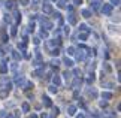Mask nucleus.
I'll list each match as a JSON object with an SVG mask.
<instances>
[{"mask_svg":"<svg viewBox=\"0 0 121 118\" xmlns=\"http://www.w3.org/2000/svg\"><path fill=\"white\" fill-rule=\"evenodd\" d=\"M39 22H40V26L43 27V29H46V30H51V29H52V22H51L48 18H45V17H43V18H40Z\"/></svg>","mask_w":121,"mask_h":118,"instance_id":"1","label":"nucleus"},{"mask_svg":"<svg viewBox=\"0 0 121 118\" xmlns=\"http://www.w3.org/2000/svg\"><path fill=\"white\" fill-rule=\"evenodd\" d=\"M100 11H102L103 15H111V12H112V4H103Z\"/></svg>","mask_w":121,"mask_h":118,"instance_id":"2","label":"nucleus"},{"mask_svg":"<svg viewBox=\"0 0 121 118\" xmlns=\"http://www.w3.org/2000/svg\"><path fill=\"white\" fill-rule=\"evenodd\" d=\"M76 60H79V61H82L84 58H85V49H84V46H82V48L81 49H78L76 51Z\"/></svg>","mask_w":121,"mask_h":118,"instance_id":"3","label":"nucleus"},{"mask_svg":"<svg viewBox=\"0 0 121 118\" xmlns=\"http://www.w3.org/2000/svg\"><path fill=\"white\" fill-rule=\"evenodd\" d=\"M15 84H17L20 88H22V87H24V84H26V79L22 78V76H18V78L15 79Z\"/></svg>","mask_w":121,"mask_h":118,"instance_id":"4","label":"nucleus"},{"mask_svg":"<svg viewBox=\"0 0 121 118\" xmlns=\"http://www.w3.org/2000/svg\"><path fill=\"white\" fill-rule=\"evenodd\" d=\"M67 21H69V24H72V26L76 24V18H75V15H73V12H70V15L67 17Z\"/></svg>","mask_w":121,"mask_h":118,"instance_id":"5","label":"nucleus"},{"mask_svg":"<svg viewBox=\"0 0 121 118\" xmlns=\"http://www.w3.org/2000/svg\"><path fill=\"white\" fill-rule=\"evenodd\" d=\"M67 114H69V115H75V114H76V106L69 105V106H67Z\"/></svg>","mask_w":121,"mask_h":118,"instance_id":"6","label":"nucleus"},{"mask_svg":"<svg viewBox=\"0 0 121 118\" xmlns=\"http://www.w3.org/2000/svg\"><path fill=\"white\" fill-rule=\"evenodd\" d=\"M42 9H43L45 13H51V12H52V6L48 4V3H43V8H42Z\"/></svg>","mask_w":121,"mask_h":118,"instance_id":"7","label":"nucleus"},{"mask_svg":"<svg viewBox=\"0 0 121 118\" xmlns=\"http://www.w3.org/2000/svg\"><path fill=\"white\" fill-rule=\"evenodd\" d=\"M57 6H58L60 9H66V6H67V0H58V2H57Z\"/></svg>","mask_w":121,"mask_h":118,"instance_id":"8","label":"nucleus"},{"mask_svg":"<svg viewBox=\"0 0 121 118\" xmlns=\"http://www.w3.org/2000/svg\"><path fill=\"white\" fill-rule=\"evenodd\" d=\"M102 97H103L105 100H111V99H112V93H109V91H103V93H102Z\"/></svg>","mask_w":121,"mask_h":118,"instance_id":"9","label":"nucleus"},{"mask_svg":"<svg viewBox=\"0 0 121 118\" xmlns=\"http://www.w3.org/2000/svg\"><path fill=\"white\" fill-rule=\"evenodd\" d=\"M81 13H82L84 18H90V17H91V11H90V9H82Z\"/></svg>","mask_w":121,"mask_h":118,"instance_id":"10","label":"nucleus"},{"mask_svg":"<svg viewBox=\"0 0 121 118\" xmlns=\"http://www.w3.org/2000/svg\"><path fill=\"white\" fill-rule=\"evenodd\" d=\"M42 100H43V105H45V106H48V108L52 106V103H51V99H49V97H46V96H45L43 99H42Z\"/></svg>","mask_w":121,"mask_h":118,"instance_id":"11","label":"nucleus"},{"mask_svg":"<svg viewBox=\"0 0 121 118\" xmlns=\"http://www.w3.org/2000/svg\"><path fill=\"white\" fill-rule=\"evenodd\" d=\"M88 96H90V97H93V99H96V97H97V91H96L94 88L88 90Z\"/></svg>","mask_w":121,"mask_h":118,"instance_id":"12","label":"nucleus"},{"mask_svg":"<svg viewBox=\"0 0 121 118\" xmlns=\"http://www.w3.org/2000/svg\"><path fill=\"white\" fill-rule=\"evenodd\" d=\"M63 63H64V64H66V66H67V67H72V66H73V61H72L70 58H67V57H66V58H64V60H63Z\"/></svg>","mask_w":121,"mask_h":118,"instance_id":"13","label":"nucleus"},{"mask_svg":"<svg viewBox=\"0 0 121 118\" xmlns=\"http://www.w3.org/2000/svg\"><path fill=\"white\" fill-rule=\"evenodd\" d=\"M52 82H54L55 87H58L60 84H61V79H60V76H54V78H52Z\"/></svg>","mask_w":121,"mask_h":118,"instance_id":"14","label":"nucleus"},{"mask_svg":"<svg viewBox=\"0 0 121 118\" xmlns=\"http://www.w3.org/2000/svg\"><path fill=\"white\" fill-rule=\"evenodd\" d=\"M99 6H100V2H99V0H93V2H91V8L93 9H99Z\"/></svg>","mask_w":121,"mask_h":118,"instance_id":"15","label":"nucleus"},{"mask_svg":"<svg viewBox=\"0 0 121 118\" xmlns=\"http://www.w3.org/2000/svg\"><path fill=\"white\" fill-rule=\"evenodd\" d=\"M63 76H64V79H66V81H70V78H72V73H70V72H67V70H66V72L63 73Z\"/></svg>","mask_w":121,"mask_h":118,"instance_id":"16","label":"nucleus"},{"mask_svg":"<svg viewBox=\"0 0 121 118\" xmlns=\"http://www.w3.org/2000/svg\"><path fill=\"white\" fill-rule=\"evenodd\" d=\"M66 52H67V55H73L75 54V48H73V46H69V48L66 49Z\"/></svg>","mask_w":121,"mask_h":118,"instance_id":"17","label":"nucleus"},{"mask_svg":"<svg viewBox=\"0 0 121 118\" xmlns=\"http://www.w3.org/2000/svg\"><path fill=\"white\" fill-rule=\"evenodd\" d=\"M6 72H8V66L2 64V66H0V73H6Z\"/></svg>","mask_w":121,"mask_h":118,"instance_id":"18","label":"nucleus"},{"mask_svg":"<svg viewBox=\"0 0 121 118\" xmlns=\"http://www.w3.org/2000/svg\"><path fill=\"white\" fill-rule=\"evenodd\" d=\"M22 111H24V112H29L30 111V106H29V103H22Z\"/></svg>","mask_w":121,"mask_h":118,"instance_id":"19","label":"nucleus"},{"mask_svg":"<svg viewBox=\"0 0 121 118\" xmlns=\"http://www.w3.org/2000/svg\"><path fill=\"white\" fill-rule=\"evenodd\" d=\"M35 75H36V76H42V75H43V66H42V69L36 70V72H35Z\"/></svg>","mask_w":121,"mask_h":118,"instance_id":"20","label":"nucleus"},{"mask_svg":"<svg viewBox=\"0 0 121 118\" xmlns=\"http://www.w3.org/2000/svg\"><path fill=\"white\" fill-rule=\"evenodd\" d=\"M12 57H13V60H20V58H21V55L18 54L17 51H13V52H12Z\"/></svg>","mask_w":121,"mask_h":118,"instance_id":"21","label":"nucleus"},{"mask_svg":"<svg viewBox=\"0 0 121 118\" xmlns=\"http://www.w3.org/2000/svg\"><path fill=\"white\" fill-rule=\"evenodd\" d=\"M81 82H82V79H81V78H76V79H75V82H73V87L81 85Z\"/></svg>","mask_w":121,"mask_h":118,"instance_id":"22","label":"nucleus"},{"mask_svg":"<svg viewBox=\"0 0 121 118\" xmlns=\"http://www.w3.org/2000/svg\"><path fill=\"white\" fill-rule=\"evenodd\" d=\"M79 30H81V31H85V33H88V27H87L85 24H81V26H79Z\"/></svg>","mask_w":121,"mask_h":118,"instance_id":"23","label":"nucleus"},{"mask_svg":"<svg viewBox=\"0 0 121 118\" xmlns=\"http://www.w3.org/2000/svg\"><path fill=\"white\" fill-rule=\"evenodd\" d=\"M6 8L8 9H13V8H15V3H13V2H8L6 3Z\"/></svg>","mask_w":121,"mask_h":118,"instance_id":"24","label":"nucleus"},{"mask_svg":"<svg viewBox=\"0 0 121 118\" xmlns=\"http://www.w3.org/2000/svg\"><path fill=\"white\" fill-rule=\"evenodd\" d=\"M40 37L46 39V37H48V31H46V30H42V31H40Z\"/></svg>","mask_w":121,"mask_h":118,"instance_id":"25","label":"nucleus"},{"mask_svg":"<svg viewBox=\"0 0 121 118\" xmlns=\"http://www.w3.org/2000/svg\"><path fill=\"white\" fill-rule=\"evenodd\" d=\"M87 37H88V33H81V35H79V39L81 40H85Z\"/></svg>","mask_w":121,"mask_h":118,"instance_id":"26","label":"nucleus"},{"mask_svg":"<svg viewBox=\"0 0 121 118\" xmlns=\"http://www.w3.org/2000/svg\"><path fill=\"white\" fill-rule=\"evenodd\" d=\"M11 35H12V36H15V35H17V27H15V26H12V27H11Z\"/></svg>","mask_w":121,"mask_h":118,"instance_id":"27","label":"nucleus"},{"mask_svg":"<svg viewBox=\"0 0 121 118\" xmlns=\"http://www.w3.org/2000/svg\"><path fill=\"white\" fill-rule=\"evenodd\" d=\"M15 20L17 21H21V13L18 12V11H15Z\"/></svg>","mask_w":121,"mask_h":118,"instance_id":"28","label":"nucleus"},{"mask_svg":"<svg viewBox=\"0 0 121 118\" xmlns=\"http://www.w3.org/2000/svg\"><path fill=\"white\" fill-rule=\"evenodd\" d=\"M49 93H57V87H55V85H51L49 87Z\"/></svg>","mask_w":121,"mask_h":118,"instance_id":"29","label":"nucleus"},{"mask_svg":"<svg viewBox=\"0 0 121 118\" xmlns=\"http://www.w3.org/2000/svg\"><path fill=\"white\" fill-rule=\"evenodd\" d=\"M52 114L54 115H58L60 114V109H58V108H52Z\"/></svg>","mask_w":121,"mask_h":118,"instance_id":"30","label":"nucleus"},{"mask_svg":"<svg viewBox=\"0 0 121 118\" xmlns=\"http://www.w3.org/2000/svg\"><path fill=\"white\" fill-rule=\"evenodd\" d=\"M51 54H52V55H58V54H60V51H58V48H55V49H52V51H51Z\"/></svg>","mask_w":121,"mask_h":118,"instance_id":"31","label":"nucleus"},{"mask_svg":"<svg viewBox=\"0 0 121 118\" xmlns=\"http://www.w3.org/2000/svg\"><path fill=\"white\" fill-rule=\"evenodd\" d=\"M20 117V114H9L8 115V118H18Z\"/></svg>","mask_w":121,"mask_h":118,"instance_id":"32","label":"nucleus"},{"mask_svg":"<svg viewBox=\"0 0 121 118\" xmlns=\"http://www.w3.org/2000/svg\"><path fill=\"white\" fill-rule=\"evenodd\" d=\"M20 3L22 6H27V4H29V0H20Z\"/></svg>","mask_w":121,"mask_h":118,"instance_id":"33","label":"nucleus"},{"mask_svg":"<svg viewBox=\"0 0 121 118\" xmlns=\"http://www.w3.org/2000/svg\"><path fill=\"white\" fill-rule=\"evenodd\" d=\"M87 81H88V84H93V81H94V75H91V76H90V78H88V79H87Z\"/></svg>","mask_w":121,"mask_h":118,"instance_id":"34","label":"nucleus"},{"mask_svg":"<svg viewBox=\"0 0 121 118\" xmlns=\"http://www.w3.org/2000/svg\"><path fill=\"white\" fill-rule=\"evenodd\" d=\"M51 64H52V66H58L60 61H58V60H52V61H51Z\"/></svg>","mask_w":121,"mask_h":118,"instance_id":"35","label":"nucleus"},{"mask_svg":"<svg viewBox=\"0 0 121 118\" xmlns=\"http://www.w3.org/2000/svg\"><path fill=\"white\" fill-rule=\"evenodd\" d=\"M6 94H8V90H4V91L0 93V97H6Z\"/></svg>","mask_w":121,"mask_h":118,"instance_id":"36","label":"nucleus"},{"mask_svg":"<svg viewBox=\"0 0 121 118\" xmlns=\"http://www.w3.org/2000/svg\"><path fill=\"white\" fill-rule=\"evenodd\" d=\"M111 2H112V6H114V4H115V6H118V4H120V0H111Z\"/></svg>","mask_w":121,"mask_h":118,"instance_id":"37","label":"nucleus"},{"mask_svg":"<svg viewBox=\"0 0 121 118\" xmlns=\"http://www.w3.org/2000/svg\"><path fill=\"white\" fill-rule=\"evenodd\" d=\"M4 21H6V22H11V21H12V18H11V15H6V18H4Z\"/></svg>","mask_w":121,"mask_h":118,"instance_id":"38","label":"nucleus"},{"mask_svg":"<svg viewBox=\"0 0 121 118\" xmlns=\"http://www.w3.org/2000/svg\"><path fill=\"white\" fill-rule=\"evenodd\" d=\"M73 3H75V4H76V6H79V4L82 3V0H73Z\"/></svg>","mask_w":121,"mask_h":118,"instance_id":"39","label":"nucleus"},{"mask_svg":"<svg viewBox=\"0 0 121 118\" xmlns=\"http://www.w3.org/2000/svg\"><path fill=\"white\" fill-rule=\"evenodd\" d=\"M39 42H40V40H39V37H35V39H33V44H35V45H38Z\"/></svg>","mask_w":121,"mask_h":118,"instance_id":"40","label":"nucleus"},{"mask_svg":"<svg viewBox=\"0 0 121 118\" xmlns=\"http://www.w3.org/2000/svg\"><path fill=\"white\" fill-rule=\"evenodd\" d=\"M4 117H6V112H4V111H0V118H4Z\"/></svg>","mask_w":121,"mask_h":118,"instance_id":"41","label":"nucleus"},{"mask_svg":"<svg viewBox=\"0 0 121 118\" xmlns=\"http://www.w3.org/2000/svg\"><path fill=\"white\" fill-rule=\"evenodd\" d=\"M103 87H109L111 88V87H112V84H111V82H103Z\"/></svg>","mask_w":121,"mask_h":118,"instance_id":"42","label":"nucleus"},{"mask_svg":"<svg viewBox=\"0 0 121 118\" xmlns=\"http://www.w3.org/2000/svg\"><path fill=\"white\" fill-rule=\"evenodd\" d=\"M54 17L57 18V20H58V18H61V15H60V12H54Z\"/></svg>","mask_w":121,"mask_h":118,"instance_id":"43","label":"nucleus"},{"mask_svg":"<svg viewBox=\"0 0 121 118\" xmlns=\"http://www.w3.org/2000/svg\"><path fill=\"white\" fill-rule=\"evenodd\" d=\"M69 31H70V30H69V26H64V33L69 35Z\"/></svg>","mask_w":121,"mask_h":118,"instance_id":"44","label":"nucleus"},{"mask_svg":"<svg viewBox=\"0 0 121 118\" xmlns=\"http://www.w3.org/2000/svg\"><path fill=\"white\" fill-rule=\"evenodd\" d=\"M2 39H3V42H8V36H6V35H3V36H2Z\"/></svg>","mask_w":121,"mask_h":118,"instance_id":"45","label":"nucleus"},{"mask_svg":"<svg viewBox=\"0 0 121 118\" xmlns=\"http://www.w3.org/2000/svg\"><path fill=\"white\" fill-rule=\"evenodd\" d=\"M0 55H3V51L2 49H0Z\"/></svg>","mask_w":121,"mask_h":118,"instance_id":"46","label":"nucleus"}]
</instances>
